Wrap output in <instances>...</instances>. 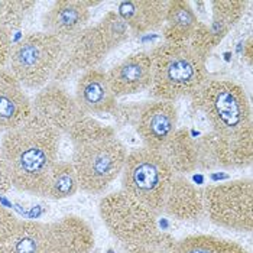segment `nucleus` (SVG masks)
Instances as JSON below:
<instances>
[{"instance_id": "nucleus-20", "label": "nucleus", "mask_w": 253, "mask_h": 253, "mask_svg": "<svg viewBox=\"0 0 253 253\" xmlns=\"http://www.w3.org/2000/svg\"><path fill=\"white\" fill-rule=\"evenodd\" d=\"M200 23L201 20L198 19L191 1L169 0L167 6L165 22L162 26L164 42H188Z\"/></svg>"}, {"instance_id": "nucleus-29", "label": "nucleus", "mask_w": 253, "mask_h": 253, "mask_svg": "<svg viewBox=\"0 0 253 253\" xmlns=\"http://www.w3.org/2000/svg\"><path fill=\"white\" fill-rule=\"evenodd\" d=\"M12 38L10 32L0 28V71L4 70V67L9 64L10 52H12Z\"/></svg>"}, {"instance_id": "nucleus-3", "label": "nucleus", "mask_w": 253, "mask_h": 253, "mask_svg": "<svg viewBox=\"0 0 253 253\" xmlns=\"http://www.w3.org/2000/svg\"><path fill=\"white\" fill-rule=\"evenodd\" d=\"M94 245L90 224L70 214L52 223L18 220L9 236L0 240V253H90Z\"/></svg>"}, {"instance_id": "nucleus-14", "label": "nucleus", "mask_w": 253, "mask_h": 253, "mask_svg": "<svg viewBox=\"0 0 253 253\" xmlns=\"http://www.w3.org/2000/svg\"><path fill=\"white\" fill-rule=\"evenodd\" d=\"M115 97L133 96L149 90L152 83V61L149 52H135L106 73Z\"/></svg>"}, {"instance_id": "nucleus-34", "label": "nucleus", "mask_w": 253, "mask_h": 253, "mask_svg": "<svg viewBox=\"0 0 253 253\" xmlns=\"http://www.w3.org/2000/svg\"><path fill=\"white\" fill-rule=\"evenodd\" d=\"M0 28H1V6H0Z\"/></svg>"}, {"instance_id": "nucleus-8", "label": "nucleus", "mask_w": 253, "mask_h": 253, "mask_svg": "<svg viewBox=\"0 0 253 253\" xmlns=\"http://www.w3.org/2000/svg\"><path fill=\"white\" fill-rule=\"evenodd\" d=\"M204 210L217 227L251 233L253 230V184L251 178L203 188Z\"/></svg>"}, {"instance_id": "nucleus-24", "label": "nucleus", "mask_w": 253, "mask_h": 253, "mask_svg": "<svg viewBox=\"0 0 253 253\" xmlns=\"http://www.w3.org/2000/svg\"><path fill=\"white\" fill-rule=\"evenodd\" d=\"M175 243L174 236L156 230L143 239L126 243L125 249L127 253H172Z\"/></svg>"}, {"instance_id": "nucleus-10", "label": "nucleus", "mask_w": 253, "mask_h": 253, "mask_svg": "<svg viewBox=\"0 0 253 253\" xmlns=\"http://www.w3.org/2000/svg\"><path fill=\"white\" fill-rule=\"evenodd\" d=\"M200 169H245L253 161V127L236 135L207 132L197 140Z\"/></svg>"}, {"instance_id": "nucleus-7", "label": "nucleus", "mask_w": 253, "mask_h": 253, "mask_svg": "<svg viewBox=\"0 0 253 253\" xmlns=\"http://www.w3.org/2000/svg\"><path fill=\"white\" fill-rule=\"evenodd\" d=\"M62 49L64 42L51 34H29L12 46L9 71L23 88L41 90L55 77Z\"/></svg>"}, {"instance_id": "nucleus-31", "label": "nucleus", "mask_w": 253, "mask_h": 253, "mask_svg": "<svg viewBox=\"0 0 253 253\" xmlns=\"http://www.w3.org/2000/svg\"><path fill=\"white\" fill-rule=\"evenodd\" d=\"M10 188H12V179L9 174V168L0 151V194H6Z\"/></svg>"}, {"instance_id": "nucleus-2", "label": "nucleus", "mask_w": 253, "mask_h": 253, "mask_svg": "<svg viewBox=\"0 0 253 253\" xmlns=\"http://www.w3.org/2000/svg\"><path fill=\"white\" fill-rule=\"evenodd\" d=\"M73 143V167L78 187L87 194H103L120 174L127 149L116 130L84 115L67 132Z\"/></svg>"}, {"instance_id": "nucleus-6", "label": "nucleus", "mask_w": 253, "mask_h": 253, "mask_svg": "<svg viewBox=\"0 0 253 253\" xmlns=\"http://www.w3.org/2000/svg\"><path fill=\"white\" fill-rule=\"evenodd\" d=\"M175 175L161 151L142 146L127 152L122 169V190L158 217L164 213L167 194Z\"/></svg>"}, {"instance_id": "nucleus-26", "label": "nucleus", "mask_w": 253, "mask_h": 253, "mask_svg": "<svg viewBox=\"0 0 253 253\" xmlns=\"http://www.w3.org/2000/svg\"><path fill=\"white\" fill-rule=\"evenodd\" d=\"M1 6V28L7 32H13L20 28L28 13L37 6L35 1H19V0H0Z\"/></svg>"}, {"instance_id": "nucleus-13", "label": "nucleus", "mask_w": 253, "mask_h": 253, "mask_svg": "<svg viewBox=\"0 0 253 253\" xmlns=\"http://www.w3.org/2000/svg\"><path fill=\"white\" fill-rule=\"evenodd\" d=\"M32 112L59 133H67L78 119L84 116L76 98L59 83H49L41 88L32 101Z\"/></svg>"}, {"instance_id": "nucleus-33", "label": "nucleus", "mask_w": 253, "mask_h": 253, "mask_svg": "<svg viewBox=\"0 0 253 253\" xmlns=\"http://www.w3.org/2000/svg\"><path fill=\"white\" fill-rule=\"evenodd\" d=\"M243 61L248 64V67H252L253 61V39L252 35L246 39V42L243 43Z\"/></svg>"}, {"instance_id": "nucleus-4", "label": "nucleus", "mask_w": 253, "mask_h": 253, "mask_svg": "<svg viewBox=\"0 0 253 253\" xmlns=\"http://www.w3.org/2000/svg\"><path fill=\"white\" fill-rule=\"evenodd\" d=\"M149 57L152 61V83L149 97L159 101H171L191 94L207 80V61L203 59L188 42H162Z\"/></svg>"}, {"instance_id": "nucleus-15", "label": "nucleus", "mask_w": 253, "mask_h": 253, "mask_svg": "<svg viewBox=\"0 0 253 253\" xmlns=\"http://www.w3.org/2000/svg\"><path fill=\"white\" fill-rule=\"evenodd\" d=\"M74 98L80 110L87 116L113 113L117 107V98L109 87L106 73L98 68L81 74L77 81Z\"/></svg>"}, {"instance_id": "nucleus-25", "label": "nucleus", "mask_w": 253, "mask_h": 253, "mask_svg": "<svg viewBox=\"0 0 253 253\" xmlns=\"http://www.w3.org/2000/svg\"><path fill=\"white\" fill-rule=\"evenodd\" d=\"M97 28L107 41L112 51L120 46L123 42H126L130 37V29L127 28L125 20L117 15L116 10L107 12L97 23Z\"/></svg>"}, {"instance_id": "nucleus-9", "label": "nucleus", "mask_w": 253, "mask_h": 253, "mask_svg": "<svg viewBox=\"0 0 253 253\" xmlns=\"http://www.w3.org/2000/svg\"><path fill=\"white\" fill-rule=\"evenodd\" d=\"M98 213L109 233L123 245L158 230L156 215L123 190L101 197Z\"/></svg>"}, {"instance_id": "nucleus-5", "label": "nucleus", "mask_w": 253, "mask_h": 253, "mask_svg": "<svg viewBox=\"0 0 253 253\" xmlns=\"http://www.w3.org/2000/svg\"><path fill=\"white\" fill-rule=\"evenodd\" d=\"M190 98L191 106L209 120L213 132L236 135L253 127L249 97L232 80L207 78Z\"/></svg>"}, {"instance_id": "nucleus-32", "label": "nucleus", "mask_w": 253, "mask_h": 253, "mask_svg": "<svg viewBox=\"0 0 253 253\" xmlns=\"http://www.w3.org/2000/svg\"><path fill=\"white\" fill-rule=\"evenodd\" d=\"M217 253H249L242 245L236 243L233 240H227V239H223L221 240V245L218 248Z\"/></svg>"}, {"instance_id": "nucleus-18", "label": "nucleus", "mask_w": 253, "mask_h": 253, "mask_svg": "<svg viewBox=\"0 0 253 253\" xmlns=\"http://www.w3.org/2000/svg\"><path fill=\"white\" fill-rule=\"evenodd\" d=\"M164 214L179 221H200L206 215L203 190L184 175H175L167 194Z\"/></svg>"}, {"instance_id": "nucleus-11", "label": "nucleus", "mask_w": 253, "mask_h": 253, "mask_svg": "<svg viewBox=\"0 0 253 253\" xmlns=\"http://www.w3.org/2000/svg\"><path fill=\"white\" fill-rule=\"evenodd\" d=\"M62 58L55 73V83L73 77L77 73H85L97 68L112 52L107 41L100 32L97 25L87 26L77 35L62 41Z\"/></svg>"}, {"instance_id": "nucleus-23", "label": "nucleus", "mask_w": 253, "mask_h": 253, "mask_svg": "<svg viewBox=\"0 0 253 253\" xmlns=\"http://www.w3.org/2000/svg\"><path fill=\"white\" fill-rule=\"evenodd\" d=\"M210 4L213 18L209 26L217 35L226 38L227 34L243 18L249 3L242 0H214Z\"/></svg>"}, {"instance_id": "nucleus-16", "label": "nucleus", "mask_w": 253, "mask_h": 253, "mask_svg": "<svg viewBox=\"0 0 253 253\" xmlns=\"http://www.w3.org/2000/svg\"><path fill=\"white\" fill-rule=\"evenodd\" d=\"M90 20V9L83 0H58L43 15V32L61 41L71 38L85 29Z\"/></svg>"}, {"instance_id": "nucleus-22", "label": "nucleus", "mask_w": 253, "mask_h": 253, "mask_svg": "<svg viewBox=\"0 0 253 253\" xmlns=\"http://www.w3.org/2000/svg\"><path fill=\"white\" fill-rule=\"evenodd\" d=\"M80 187H78L77 174L74 171V167L67 161H57L52 167L49 175L46 178L45 187L42 195L48 200H65L73 195H76Z\"/></svg>"}, {"instance_id": "nucleus-30", "label": "nucleus", "mask_w": 253, "mask_h": 253, "mask_svg": "<svg viewBox=\"0 0 253 253\" xmlns=\"http://www.w3.org/2000/svg\"><path fill=\"white\" fill-rule=\"evenodd\" d=\"M16 223H18L16 215L12 214L9 210H6L4 207L0 206V240H3L6 236H9V233L16 226Z\"/></svg>"}, {"instance_id": "nucleus-17", "label": "nucleus", "mask_w": 253, "mask_h": 253, "mask_svg": "<svg viewBox=\"0 0 253 253\" xmlns=\"http://www.w3.org/2000/svg\"><path fill=\"white\" fill-rule=\"evenodd\" d=\"M34 115L32 101L9 70L0 71V132L16 129Z\"/></svg>"}, {"instance_id": "nucleus-19", "label": "nucleus", "mask_w": 253, "mask_h": 253, "mask_svg": "<svg viewBox=\"0 0 253 253\" xmlns=\"http://www.w3.org/2000/svg\"><path fill=\"white\" fill-rule=\"evenodd\" d=\"M168 1L165 0H126L117 6V15L130 32L146 34L164 26Z\"/></svg>"}, {"instance_id": "nucleus-27", "label": "nucleus", "mask_w": 253, "mask_h": 253, "mask_svg": "<svg viewBox=\"0 0 253 253\" xmlns=\"http://www.w3.org/2000/svg\"><path fill=\"white\" fill-rule=\"evenodd\" d=\"M220 237L210 234H193L181 240H176L172 253H217L220 245Z\"/></svg>"}, {"instance_id": "nucleus-28", "label": "nucleus", "mask_w": 253, "mask_h": 253, "mask_svg": "<svg viewBox=\"0 0 253 253\" xmlns=\"http://www.w3.org/2000/svg\"><path fill=\"white\" fill-rule=\"evenodd\" d=\"M223 39L224 38H221L220 35L213 32L209 25L201 22L198 25L197 31L194 32V35L188 41V45L194 49L201 58L207 61L210 54L213 52V49L217 48L223 42Z\"/></svg>"}, {"instance_id": "nucleus-12", "label": "nucleus", "mask_w": 253, "mask_h": 253, "mask_svg": "<svg viewBox=\"0 0 253 253\" xmlns=\"http://www.w3.org/2000/svg\"><path fill=\"white\" fill-rule=\"evenodd\" d=\"M133 126L145 148L161 151L178 129L175 103L159 100L142 103Z\"/></svg>"}, {"instance_id": "nucleus-1", "label": "nucleus", "mask_w": 253, "mask_h": 253, "mask_svg": "<svg viewBox=\"0 0 253 253\" xmlns=\"http://www.w3.org/2000/svg\"><path fill=\"white\" fill-rule=\"evenodd\" d=\"M61 136L62 133L35 115L4 133L0 151L9 168L12 187L20 193L42 195L58 158Z\"/></svg>"}, {"instance_id": "nucleus-21", "label": "nucleus", "mask_w": 253, "mask_h": 253, "mask_svg": "<svg viewBox=\"0 0 253 253\" xmlns=\"http://www.w3.org/2000/svg\"><path fill=\"white\" fill-rule=\"evenodd\" d=\"M161 154L168 161L176 175H187L198 168L197 142L185 127L176 129L162 146Z\"/></svg>"}]
</instances>
